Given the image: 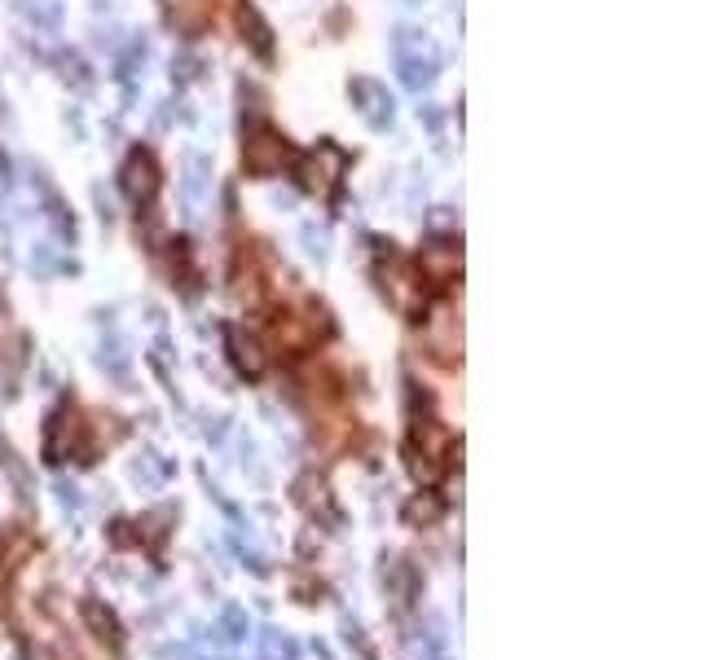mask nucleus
I'll use <instances>...</instances> for the list:
<instances>
[{"label": "nucleus", "mask_w": 704, "mask_h": 660, "mask_svg": "<svg viewBox=\"0 0 704 660\" xmlns=\"http://www.w3.org/2000/svg\"><path fill=\"white\" fill-rule=\"evenodd\" d=\"M300 238H304V251H308L313 260H326V256H330V238H326L322 225H313V220H308V225L300 229Z\"/></svg>", "instance_id": "22"}, {"label": "nucleus", "mask_w": 704, "mask_h": 660, "mask_svg": "<svg viewBox=\"0 0 704 660\" xmlns=\"http://www.w3.org/2000/svg\"><path fill=\"white\" fill-rule=\"evenodd\" d=\"M348 97H352L357 115L366 119L370 128H388V124H392V97H388V88H383V84H374V80H352V84H348Z\"/></svg>", "instance_id": "8"}, {"label": "nucleus", "mask_w": 704, "mask_h": 660, "mask_svg": "<svg viewBox=\"0 0 704 660\" xmlns=\"http://www.w3.org/2000/svg\"><path fill=\"white\" fill-rule=\"evenodd\" d=\"M53 493H58V502H62V511H75V515H80V511H84V498H80V489H75V484H71V480H58V489H53Z\"/></svg>", "instance_id": "25"}, {"label": "nucleus", "mask_w": 704, "mask_h": 660, "mask_svg": "<svg viewBox=\"0 0 704 660\" xmlns=\"http://www.w3.org/2000/svg\"><path fill=\"white\" fill-rule=\"evenodd\" d=\"M31 264H36L40 273H53V269H58V260H53V247H49V242H40L36 256H31Z\"/></svg>", "instance_id": "26"}, {"label": "nucleus", "mask_w": 704, "mask_h": 660, "mask_svg": "<svg viewBox=\"0 0 704 660\" xmlns=\"http://www.w3.org/2000/svg\"><path fill=\"white\" fill-rule=\"evenodd\" d=\"M260 656L264 660H295V656H300V647H295L282 630H260Z\"/></svg>", "instance_id": "19"}, {"label": "nucleus", "mask_w": 704, "mask_h": 660, "mask_svg": "<svg viewBox=\"0 0 704 660\" xmlns=\"http://www.w3.org/2000/svg\"><path fill=\"white\" fill-rule=\"evenodd\" d=\"M410 471H414V480L418 484H432V480H440V458H427V454H410Z\"/></svg>", "instance_id": "24"}, {"label": "nucleus", "mask_w": 704, "mask_h": 660, "mask_svg": "<svg viewBox=\"0 0 704 660\" xmlns=\"http://www.w3.org/2000/svg\"><path fill=\"white\" fill-rule=\"evenodd\" d=\"M379 278H383V295L401 313H423V278H418L414 264L388 260V264H379Z\"/></svg>", "instance_id": "3"}, {"label": "nucleus", "mask_w": 704, "mask_h": 660, "mask_svg": "<svg viewBox=\"0 0 704 660\" xmlns=\"http://www.w3.org/2000/svg\"><path fill=\"white\" fill-rule=\"evenodd\" d=\"M216 630H220V638H225V643H242V638L251 634V625H247V612H242V608H234V603H229V608L220 612V625H216Z\"/></svg>", "instance_id": "20"}, {"label": "nucleus", "mask_w": 704, "mask_h": 660, "mask_svg": "<svg viewBox=\"0 0 704 660\" xmlns=\"http://www.w3.org/2000/svg\"><path fill=\"white\" fill-rule=\"evenodd\" d=\"M229 357H234V366L247 374V379H260L264 366H269L264 348H260L251 335H238V330H229Z\"/></svg>", "instance_id": "13"}, {"label": "nucleus", "mask_w": 704, "mask_h": 660, "mask_svg": "<svg viewBox=\"0 0 704 660\" xmlns=\"http://www.w3.org/2000/svg\"><path fill=\"white\" fill-rule=\"evenodd\" d=\"M295 502H300L308 515H322L326 524L339 520V511H335V502H330V489H326L322 476H300V484H295Z\"/></svg>", "instance_id": "10"}, {"label": "nucleus", "mask_w": 704, "mask_h": 660, "mask_svg": "<svg viewBox=\"0 0 704 660\" xmlns=\"http://www.w3.org/2000/svg\"><path fill=\"white\" fill-rule=\"evenodd\" d=\"M418 115H423V119H427V128H432V132L440 128V115H436V110H432V106H427V110H418Z\"/></svg>", "instance_id": "27"}, {"label": "nucleus", "mask_w": 704, "mask_h": 660, "mask_svg": "<svg viewBox=\"0 0 704 660\" xmlns=\"http://www.w3.org/2000/svg\"><path fill=\"white\" fill-rule=\"evenodd\" d=\"M80 612H84V625L93 630L102 643L110 647V652H119L124 647V630H119V616L106 608V603H97V599H84L80 603Z\"/></svg>", "instance_id": "9"}, {"label": "nucleus", "mask_w": 704, "mask_h": 660, "mask_svg": "<svg viewBox=\"0 0 704 660\" xmlns=\"http://www.w3.org/2000/svg\"><path fill=\"white\" fill-rule=\"evenodd\" d=\"M71 454H88L84 423H80V414L62 410V414L49 418V432H44V458H49V462H66Z\"/></svg>", "instance_id": "5"}, {"label": "nucleus", "mask_w": 704, "mask_h": 660, "mask_svg": "<svg viewBox=\"0 0 704 660\" xmlns=\"http://www.w3.org/2000/svg\"><path fill=\"white\" fill-rule=\"evenodd\" d=\"M392 58H396V71H401V84L414 88V93H423V88L436 80V49L423 31H410V27L396 31Z\"/></svg>", "instance_id": "1"}, {"label": "nucleus", "mask_w": 704, "mask_h": 660, "mask_svg": "<svg viewBox=\"0 0 704 660\" xmlns=\"http://www.w3.org/2000/svg\"><path fill=\"white\" fill-rule=\"evenodd\" d=\"M427 344H432L436 361L454 366V361H458V348H462V330H458V322H449V313H436V317H432V330H427Z\"/></svg>", "instance_id": "11"}, {"label": "nucleus", "mask_w": 704, "mask_h": 660, "mask_svg": "<svg viewBox=\"0 0 704 660\" xmlns=\"http://www.w3.org/2000/svg\"><path fill=\"white\" fill-rule=\"evenodd\" d=\"M97 366H102L106 374H115L119 383H128V352H124V339L110 330V344H102V352H97Z\"/></svg>", "instance_id": "17"}, {"label": "nucleus", "mask_w": 704, "mask_h": 660, "mask_svg": "<svg viewBox=\"0 0 704 660\" xmlns=\"http://www.w3.org/2000/svg\"><path fill=\"white\" fill-rule=\"evenodd\" d=\"M458 273H462V247H454V242L423 247V256H418V278L423 282L449 286V282H458Z\"/></svg>", "instance_id": "7"}, {"label": "nucleus", "mask_w": 704, "mask_h": 660, "mask_svg": "<svg viewBox=\"0 0 704 660\" xmlns=\"http://www.w3.org/2000/svg\"><path fill=\"white\" fill-rule=\"evenodd\" d=\"M119 185H124V194L132 203H150L154 194H159V168H154V159L146 150H132L124 159V172H119Z\"/></svg>", "instance_id": "6"}, {"label": "nucleus", "mask_w": 704, "mask_h": 660, "mask_svg": "<svg viewBox=\"0 0 704 660\" xmlns=\"http://www.w3.org/2000/svg\"><path fill=\"white\" fill-rule=\"evenodd\" d=\"M18 9L36 31H58L62 22V0H18Z\"/></svg>", "instance_id": "14"}, {"label": "nucleus", "mask_w": 704, "mask_h": 660, "mask_svg": "<svg viewBox=\"0 0 704 660\" xmlns=\"http://www.w3.org/2000/svg\"><path fill=\"white\" fill-rule=\"evenodd\" d=\"M405 520H410V524H436L440 520V502L432 498V493H418V498L405 506Z\"/></svg>", "instance_id": "21"}, {"label": "nucleus", "mask_w": 704, "mask_h": 660, "mask_svg": "<svg viewBox=\"0 0 704 660\" xmlns=\"http://www.w3.org/2000/svg\"><path fill=\"white\" fill-rule=\"evenodd\" d=\"M286 159H291V150H286V141H282L273 128H256V132L247 137V146H242V163H247L251 176H273V172H282Z\"/></svg>", "instance_id": "4"}, {"label": "nucleus", "mask_w": 704, "mask_h": 660, "mask_svg": "<svg viewBox=\"0 0 704 660\" xmlns=\"http://www.w3.org/2000/svg\"><path fill=\"white\" fill-rule=\"evenodd\" d=\"M132 480L163 484V480H168V467H163V462H159V454H146L141 462H132Z\"/></svg>", "instance_id": "23"}, {"label": "nucleus", "mask_w": 704, "mask_h": 660, "mask_svg": "<svg viewBox=\"0 0 704 660\" xmlns=\"http://www.w3.org/2000/svg\"><path fill=\"white\" fill-rule=\"evenodd\" d=\"M238 27H242V40L251 44V53H256V58H273V31H269V22L260 18L256 5H242L238 9Z\"/></svg>", "instance_id": "12"}, {"label": "nucleus", "mask_w": 704, "mask_h": 660, "mask_svg": "<svg viewBox=\"0 0 704 660\" xmlns=\"http://www.w3.org/2000/svg\"><path fill=\"white\" fill-rule=\"evenodd\" d=\"M344 172H348V154L339 146H330V141H322V146L300 163V185L313 190V194H330L339 181H344Z\"/></svg>", "instance_id": "2"}, {"label": "nucleus", "mask_w": 704, "mask_h": 660, "mask_svg": "<svg viewBox=\"0 0 704 660\" xmlns=\"http://www.w3.org/2000/svg\"><path fill=\"white\" fill-rule=\"evenodd\" d=\"M383 586H392V599L405 608V603L414 599V572H410V564H401V559H392V564L383 568Z\"/></svg>", "instance_id": "16"}, {"label": "nucleus", "mask_w": 704, "mask_h": 660, "mask_svg": "<svg viewBox=\"0 0 704 660\" xmlns=\"http://www.w3.org/2000/svg\"><path fill=\"white\" fill-rule=\"evenodd\" d=\"M414 440H418V454H427V458H445L449 454V432H440L432 418L414 427Z\"/></svg>", "instance_id": "18"}, {"label": "nucleus", "mask_w": 704, "mask_h": 660, "mask_svg": "<svg viewBox=\"0 0 704 660\" xmlns=\"http://www.w3.org/2000/svg\"><path fill=\"white\" fill-rule=\"evenodd\" d=\"M207 181H212V163L203 159V154H185V198L198 203V198L207 194Z\"/></svg>", "instance_id": "15"}]
</instances>
